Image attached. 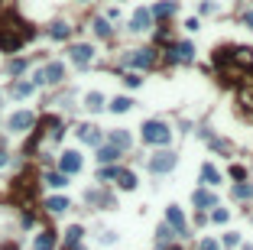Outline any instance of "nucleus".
I'll return each instance as SVG.
<instances>
[{"label":"nucleus","mask_w":253,"mask_h":250,"mask_svg":"<svg viewBox=\"0 0 253 250\" xmlns=\"http://www.w3.org/2000/svg\"><path fill=\"white\" fill-rule=\"evenodd\" d=\"M123 81H127V85H130V88H137V85H140V81H143V78H140L137 71H127V75H123Z\"/></svg>","instance_id":"obj_30"},{"label":"nucleus","mask_w":253,"mask_h":250,"mask_svg":"<svg viewBox=\"0 0 253 250\" xmlns=\"http://www.w3.org/2000/svg\"><path fill=\"white\" fill-rule=\"evenodd\" d=\"M114 179H117V185H120L123 192H133V188H137V176H133L130 169H117Z\"/></svg>","instance_id":"obj_11"},{"label":"nucleus","mask_w":253,"mask_h":250,"mask_svg":"<svg viewBox=\"0 0 253 250\" xmlns=\"http://www.w3.org/2000/svg\"><path fill=\"white\" fill-rule=\"evenodd\" d=\"M110 146L127 149V146H130V133H127V130H114V133H110Z\"/></svg>","instance_id":"obj_19"},{"label":"nucleus","mask_w":253,"mask_h":250,"mask_svg":"<svg viewBox=\"0 0 253 250\" xmlns=\"http://www.w3.org/2000/svg\"><path fill=\"white\" fill-rule=\"evenodd\" d=\"M166 250H182V247H176V244H166Z\"/></svg>","instance_id":"obj_38"},{"label":"nucleus","mask_w":253,"mask_h":250,"mask_svg":"<svg viewBox=\"0 0 253 250\" xmlns=\"http://www.w3.org/2000/svg\"><path fill=\"white\" fill-rule=\"evenodd\" d=\"M156 234H159V244H162V247H166V244H169V237L176 234V231H172V227H169V224H162L159 231H156Z\"/></svg>","instance_id":"obj_29"},{"label":"nucleus","mask_w":253,"mask_h":250,"mask_svg":"<svg viewBox=\"0 0 253 250\" xmlns=\"http://www.w3.org/2000/svg\"><path fill=\"white\" fill-rule=\"evenodd\" d=\"M192 202H195V208H215V195H211V192H205V188L192 192Z\"/></svg>","instance_id":"obj_14"},{"label":"nucleus","mask_w":253,"mask_h":250,"mask_svg":"<svg viewBox=\"0 0 253 250\" xmlns=\"http://www.w3.org/2000/svg\"><path fill=\"white\" fill-rule=\"evenodd\" d=\"M33 124H36V117H33L30 110H16L13 117H10V130H13V133H23V130H30Z\"/></svg>","instance_id":"obj_5"},{"label":"nucleus","mask_w":253,"mask_h":250,"mask_svg":"<svg viewBox=\"0 0 253 250\" xmlns=\"http://www.w3.org/2000/svg\"><path fill=\"white\" fill-rule=\"evenodd\" d=\"M59 166H62V172H65V176H72V172L81 169V156H78L75 149H65V153H62V159H59Z\"/></svg>","instance_id":"obj_7"},{"label":"nucleus","mask_w":253,"mask_h":250,"mask_svg":"<svg viewBox=\"0 0 253 250\" xmlns=\"http://www.w3.org/2000/svg\"><path fill=\"white\" fill-rule=\"evenodd\" d=\"M46 208L52 211V214H62V211H69V198H59V195H55V198H49V202H46Z\"/></svg>","instance_id":"obj_21"},{"label":"nucleus","mask_w":253,"mask_h":250,"mask_svg":"<svg viewBox=\"0 0 253 250\" xmlns=\"http://www.w3.org/2000/svg\"><path fill=\"white\" fill-rule=\"evenodd\" d=\"M117 156H120V149H117V146H104V149H98V159H101V163H114Z\"/></svg>","instance_id":"obj_22"},{"label":"nucleus","mask_w":253,"mask_h":250,"mask_svg":"<svg viewBox=\"0 0 253 250\" xmlns=\"http://www.w3.org/2000/svg\"><path fill=\"white\" fill-rule=\"evenodd\" d=\"M201 250H217V244L215 241H201Z\"/></svg>","instance_id":"obj_35"},{"label":"nucleus","mask_w":253,"mask_h":250,"mask_svg":"<svg viewBox=\"0 0 253 250\" xmlns=\"http://www.w3.org/2000/svg\"><path fill=\"white\" fill-rule=\"evenodd\" d=\"M130 107H133L130 98H114V101H110V110H114V114H123V110H130Z\"/></svg>","instance_id":"obj_24"},{"label":"nucleus","mask_w":253,"mask_h":250,"mask_svg":"<svg viewBox=\"0 0 253 250\" xmlns=\"http://www.w3.org/2000/svg\"><path fill=\"white\" fill-rule=\"evenodd\" d=\"M49 36H52V39H69L72 26L69 23H52V26H49Z\"/></svg>","instance_id":"obj_20"},{"label":"nucleus","mask_w":253,"mask_h":250,"mask_svg":"<svg viewBox=\"0 0 253 250\" xmlns=\"http://www.w3.org/2000/svg\"><path fill=\"white\" fill-rule=\"evenodd\" d=\"M230 176H234V179H244L247 172H244V166H234V169H230Z\"/></svg>","instance_id":"obj_34"},{"label":"nucleus","mask_w":253,"mask_h":250,"mask_svg":"<svg viewBox=\"0 0 253 250\" xmlns=\"http://www.w3.org/2000/svg\"><path fill=\"white\" fill-rule=\"evenodd\" d=\"M149 13H153V16H159V20H169V16L176 13V3H172V0H162V3H156V7L149 10Z\"/></svg>","instance_id":"obj_15"},{"label":"nucleus","mask_w":253,"mask_h":250,"mask_svg":"<svg viewBox=\"0 0 253 250\" xmlns=\"http://www.w3.org/2000/svg\"><path fill=\"white\" fill-rule=\"evenodd\" d=\"M244 23H247V26L253 30V10H247V13H244Z\"/></svg>","instance_id":"obj_36"},{"label":"nucleus","mask_w":253,"mask_h":250,"mask_svg":"<svg viewBox=\"0 0 253 250\" xmlns=\"http://www.w3.org/2000/svg\"><path fill=\"white\" fill-rule=\"evenodd\" d=\"M156 59H159V55H156L153 46H149V49H130V52L120 59V65H133V69H153Z\"/></svg>","instance_id":"obj_2"},{"label":"nucleus","mask_w":253,"mask_h":250,"mask_svg":"<svg viewBox=\"0 0 253 250\" xmlns=\"http://www.w3.org/2000/svg\"><path fill=\"white\" fill-rule=\"evenodd\" d=\"M23 69H26V62H23V59H16V62H10V71H13V75H20Z\"/></svg>","instance_id":"obj_31"},{"label":"nucleus","mask_w":253,"mask_h":250,"mask_svg":"<svg viewBox=\"0 0 253 250\" xmlns=\"http://www.w3.org/2000/svg\"><path fill=\"white\" fill-rule=\"evenodd\" d=\"M81 234H84L81 227H78V224H72L69 231H65V247H69V250H75V247H78V241H81Z\"/></svg>","instance_id":"obj_17"},{"label":"nucleus","mask_w":253,"mask_h":250,"mask_svg":"<svg viewBox=\"0 0 253 250\" xmlns=\"http://www.w3.org/2000/svg\"><path fill=\"white\" fill-rule=\"evenodd\" d=\"M169 62H182V65L195 62V49H192V42H179V46L169 52Z\"/></svg>","instance_id":"obj_4"},{"label":"nucleus","mask_w":253,"mask_h":250,"mask_svg":"<svg viewBox=\"0 0 253 250\" xmlns=\"http://www.w3.org/2000/svg\"><path fill=\"white\" fill-rule=\"evenodd\" d=\"M84 107H88V110H101V107H104V98H101L98 91H91V94H88V101H84Z\"/></svg>","instance_id":"obj_25"},{"label":"nucleus","mask_w":253,"mask_h":250,"mask_svg":"<svg viewBox=\"0 0 253 250\" xmlns=\"http://www.w3.org/2000/svg\"><path fill=\"white\" fill-rule=\"evenodd\" d=\"M94 33H98L101 39H108V36H110V23L104 20V16H101V20H94Z\"/></svg>","instance_id":"obj_27"},{"label":"nucleus","mask_w":253,"mask_h":250,"mask_svg":"<svg viewBox=\"0 0 253 250\" xmlns=\"http://www.w3.org/2000/svg\"><path fill=\"white\" fill-rule=\"evenodd\" d=\"M172 140V130L162 120H146L143 124V143H153V146H166Z\"/></svg>","instance_id":"obj_1"},{"label":"nucleus","mask_w":253,"mask_h":250,"mask_svg":"<svg viewBox=\"0 0 253 250\" xmlns=\"http://www.w3.org/2000/svg\"><path fill=\"white\" fill-rule=\"evenodd\" d=\"M55 247V231H42L36 237V250H52Z\"/></svg>","instance_id":"obj_18"},{"label":"nucleus","mask_w":253,"mask_h":250,"mask_svg":"<svg viewBox=\"0 0 253 250\" xmlns=\"http://www.w3.org/2000/svg\"><path fill=\"white\" fill-rule=\"evenodd\" d=\"M176 153H169V149H162V153H156L153 159H149V172H156V176H166V172L176 169Z\"/></svg>","instance_id":"obj_3"},{"label":"nucleus","mask_w":253,"mask_h":250,"mask_svg":"<svg viewBox=\"0 0 253 250\" xmlns=\"http://www.w3.org/2000/svg\"><path fill=\"white\" fill-rule=\"evenodd\" d=\"M166 224L176 231V234H185V214L179 211V205H169L166 208Z\"/></svg>","instance_id":"obj_6"},{"label":"nucleus","mask_w":253,"mask_h":250,"mask_svg":"<svg viewBox=\"0 0 253 250\" xmlns=\"http://www.w3.org/2000/svg\"><path fill=\"white\" fill-rule=\"evenodd\" d=\"M149 23H153V13H149V10H137L133 20H130V30L133 33H143V30H149Z\"/></svg>","instance_id":"obj_10"},{"label":"nucleus","mask_w":253,"mask_h":250,"mask_svg":"<svg viewBox=\"0 0 253 250\" xmlns=\"http://www.w3.org/2000/svg\"><path fill=\"white\" fill-rule=\"evenodd\" d=\"M91 59H94V49L91 46H84V42H81V46H72V62H75V65H81V69H84Z\"/></svg>","instance_id":"obj_9"},{"label":"nucleus","mask_w":253,"mask_h":250,"mask_svg":"<svg viewBox=\"0 0 253 250\" xmlns=\"http://www.w3.org/2000/svg\"><path fill=\"white\" fill-rule=\"evenodd\" d=\"M224 244H227V247H237V244H240V234H224Z\"/></svg>","instance_id":"obj_32"},{"label":"nucleus","mask_w":253,"mask_h":250,"mask_svg":"<svg viewBox=\"0 0 253 250\" xmlns=\"http://www.w3.org/2000/svg\"><path fill=\"white\" fill-rule=\"evenodd\" d=\"M240 250H253V247H240Z\"/></svg>","instance_id":"obj_39"},{"label":"nucleus","mask_w":253,"mask_h":250,"mask_svg":"<svg viewBox=\"0 0 253 250\" xmlns=\"http://www.w3.org/2000/svg\"><path fill=\"white\" fill-rule=\"evenodd\" d=\"M65 182H69V179H65V172H46V185H52V188H62Z\"/></svg>","instance_id":"obj_23"},{"label":"nucleus","mask_w":253,"mask_h":250,"mask_svg":"<svg viewBox=\"0 0 253 250\" xmlns=\"http://www.w3.org/2000/svg\"><path fill=\"white\" fill-rule=\"evenodd\" d=\"M237 101H240V107H244L247 114H253V81H250V85H244V88H240Z\"/></svg>","instance_id":"obj_13"},{"label":"nucleus","mask_w":253,"mask_h":250,"mask_svg":"<svg viewBox=\"0 0 253 250\" xmlns=\"http://www.w3.org/2000/svg\"><path fill=\"white\" fill-rule=\"evenodd\" d=\"M0 166H7V153L3 149H0Z\"/></svg>","instance_id":"obj_37"},{"label":"nucleus","mask_w":253,"mask_h":250,"mask_svg":"<svg viewBox=\"0 0 253 250\" xmlns=\"http://www.w3.org/2000/svg\"><path fill=\"white\" fill-rule=\"evenodd\" d=\"M211 218H215V221H217V224H224V221H227V211H224V208H217V211H215V214H211Z\"/></svg>","instance_id":"obj_33"},{"label":"nucleus","mask_w":253,"mask_h":250,"mask_svg":"<svg viewBox=\"0 0 253 250\" xmlns=\"http://www.w3.org/2000/svg\"><path fill=\"white\" fill-rule=\"evenodd\" d=\"M39 78H42V81H49V85H55V81H62V78H65V65H62V62L46 65V69L39 71Z\"/></svg>","instance_id":"obj_8"},{"label":"nucleus","mask_w":253,"mask_h":250,"mask_svg":"<svg viewBox=\"0 0 253 250\" xmlns=\"http://www.w3.org/2000/svg\"><path fill=\"white\" fill-rule=\"evenodd\" d=\"M78 137H81L84 143H91V146H98V143H101V130H98V127H91V124L78 127Z\"/></svg>","instance_id":"obj_12"},{"label":"nucleus","mask_w":253,"mask_h":250,"mask_svg":"<svg viewBox=\"0 0 253 250\" xmlns=\"http://www.w3.org/2000/svg\"><path fill=\"white\" fill-rule=\"evenodd\" d=\"M30 94H33L30 81H16V85H13V98H30Z\"/></svg>","instance_id":"obj_26"},{"label":"nucleus","mask_w":253,"mask_h":250,"mask_svg":"<svg viewBox=\"0 0 253 250\" xmlns=\"http://www.w3.org/2000/svg\"><path fill=\"white\" fill-rule=\"evenodd\" d=\"M234 198H240V202H244V198H253V185H244V182L234 185Z\"/></svg>","instance_id":"obj_28"},{"label":"nucleus","mask_w":253,"mask_h":250,"mask_svg":"<svg viewBox=\"0 0 253 250\" xmlns=\"http://www.w3.org/2000/svg\"><path fill=\"white\" fill-rule=\"evenodd\" d=\"M201 179H205V185H217V182H221V172H217L211 163H205L201 166Z\"/></svg>","instance_id":"obj_16"}]
</instances>
